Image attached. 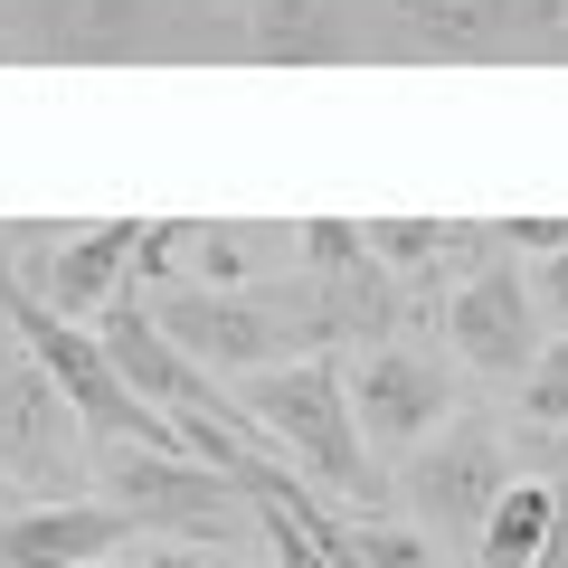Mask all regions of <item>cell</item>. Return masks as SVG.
Instances as JSON below:
<instances>
[{
    "mask_svg": "<svg viewBox=\"0 0 568 568\" xmlns=\"http://www.w3.org/2000/svg\"><path fill=\"white\" fill-rule=\"evenodd\" d=\"M351 417H361L369 465H379V455H388V465H407V455L455 417V361L436 342H417V332L369 342L361 369H351Z\"/></svg>",
    "mask_w": 568,
    "mask_h": 568,
    "instance_id": "ba28073f",
    "label": "cell"
},
{
    "mask_svg": "<svg viewBox=\"0 0 568 568\" xmlns=\"http://www.w3.org/2000/svg\"><path fill=\"white\" fill-rule=\"evenodd\" d=\"M379 58H426V67H484V58H530L568 39V0H361Z\"/></svg>",
    "mask_w": 568,
    "mask_h": 568,
    "instance_id": "3957f363",
    "label": "cell"
},
{
    "mask_svg": "<svg viewBox=\"0 0 568 568\" xmlns=\"http://www.w3.org/2000/svg\"><path fill=\"white\" fill-rule=\"evenodd\" d=\"M133 530L142 521L123 503H85V493H67V503H20V511H0V568H95V559H114Z\"/></svg>",
    "mask_w": 568,
    "mask_h": 568,
    "instance_id": "8fae6325",
    "label": "cell"
},
{
    "mask_svg": "<svg viewBox=\"0 0 568 568\" xmlns=\"http://www.w3.org/2000/svg\"><path fill=\"white\" fill-rule=\"evenodd\" d=\"M237 48L265 67H342L361 58L351 0H237Z\"/></svg>",
    "mask_w": 568,
    "mask_h": 568,
    "instance_id": "7c38bea8",
    "label": "cell"
},
{
    "mask_svg": "<svg viewBox=\"0 0 568 568\" xmlns=\"http://www.w3.org/2000/svg\"><path fill=\"white\" fill-rule=\"evenodd\" d=\"M369 256L398 275V294L417 304V294H436V275H465L474 256H484V219H361Z\"/></svg>",
    "mask_w": 568,
    "mask_h": 568,
    "instance_id": "4fadbf2b",
    "label": "cell"
},
{
    "mask_svg": "<svg viewBox=\"0 0 568 568\" xmlns=\"http://www.w3.org/2000/svg\"><path fill=\"white\" fill-rule=\"evenodd\" d=\"M521 417H530V436H559L568 426V332L521 369Z\"/></svg>",
    "mask_w": 568,
    "mask_h": 568,
    "instance_id": "e0dca14e",
    "label": "cell"
},
{
    "mask_svg": "<svg viewBox=\"0 0 568 568\" xmlns=\"http://www.w3.org/2000/svg\"><path fill=\"white\" fill-rule=\"evenodd\" d=\"M342 549H351L361 568H436V549H426V530L369 521V511H351V521H342Z\"/></svg>",
    "mask_w": 568,
    "mask_h": 568,
    "instance_id": "2e32d148",
    "label": "cell"
},
{
    "mask_svg": "<svg viewBox=\"0 0 568 568\" xmlns=\"http://www.w3.org/2000/svg\"><path fill=\"white\" fill-rule=\"evenodd\" d=\"M237 417H246V436H275L304 474H323V484L351 493V503H379L388 493L379 465H369V446H361V417H351V379L332 361L256 369V379L237 388Z\"/></svg>",
    "mask_w": 568,
    "mask_h": 568,
    "instance_id": "7a4b0ae2",
    "label": "cell"
},
{
    "mask_svg": "<svg viewBox=\"0 0 568 568\" xmlns=\"http://www.w3.org/2000/svg\"><path fill=\"white\" fill-rule=\"evenodd\" d=\"M190 237H200V219H142V246H133V284H142V294L181 284V256H190Z\"/></svg>",
    "mask_w": 568,
    "mask_h": 568,
    "instance_id": "ac0fdd59",
    "label": "cell"
},
{
    "mask_svg": "<svg viewBox=\"0 0 568 568\" xmlns=\"http://www.w3.org/2000/svg\"><path fill=\"white\" fill-rule=\"evenodd\" d=\"M95 455H104V493L162 540H237L256 511V493L200 455H152V446H95Z\"/></svg>",
    "mask_w": 568,
    "mask_h": 568,
    "instance_id": "8992f818",
    "label": "cell"
},
{
    "mask_svg": "<svg viewBox=\"0 0 568 568\" xmlns=\"http://www.w3.org/2000/svg\"><path fill=\"white\" fill-rule=\"evenodd\" d=\"M181 20H219V10H237V0H171Z\"/></svg>",
    "mask_w": 568,
    "mask_h": 568,
    "instance_id": "7402d4cb",
    "label": "cell"
},
{
    "mask_svg": "<svg viewBox=\"0 0 568 568\" xmlns=\"http://www.w3.org/2000/svg\"><path fill=\"white\" fill-rule=\"evenodd\" d=\"M95 568H104V559H95Z\"/></svg>",
    "mask_w": 568,
    "mask_h": 568,
    "instance_id": "cb8c5ba5",
    "label": "cell"
},
{
    "mask_svg": "<svg viewBox=\"0 0 568 568\" xmlns=\"http://www.w3.org/2000/svg\"><path fill=\"white\" fill-rule=\"evenodd\" d=\"M190 256H200V284H275L294 275V227H246V219H200V237H190Z\"/></svg>",
    "mask_w": 568,
    "mask_h": 568,
    "instance_id": "5bb4252c",
    "label": "cell"
},
{
    "mask_svg": "<svg viewBox=\"0 0 568 568\" xmlns=\"http://www.w3.org/2000/svg\"><path fill=\"white\" fill-rule=\"evenodd\" d=\"M10 48L48 67H152L190 48V20L171 0H29L10 20Z\"/></svg>",
    "mask_w": 568,
    "mask_h": 568,
    "instance_id": "277c9868",
    "label": "cell"
},
{
    "mask_svg": "<svg viewBox=\"0 0 568 568\" xmlns=\"http://www.w3.org/2000/svg\"><path fill=\"white\" fill-rule=\"evenodd\" d=\"M446 342H455V369H474V379H521L549 351V313H540V294H530V265L503 256L493 237H484V256L446 284Z\"/></svg>",
    "mask_w": 568,
    "mask_h": 568,
    "instance_id": "52a82bcc",
    "label": "cell"
},
{
    "mask_svg": "<svg viewBox=\"0 0 568 568\" xmlns=\"http://www.w3.org/2000/svg\"><path fill=\"white\" fill-rule=\"evenodd\" d=\"M10 503H20V493H10V474H0V511H10Z\"/></svg>",
    "mask_w": 568,
    "mask_h": 568,
    "instance_id": "603a6c76",
    "label": "cell"
},
{
    "mask_svg": "<svg viewBox=\"0 0 568 568\" xmlns=\"http://www.w3.org/2000/svg\"><path fill=\"white\" fill-rule=\"evenodd\" d=\"M530 568H568V474L549 484V540H540V559Z\"/></svg>",
    "mask_w": 568,
    "mask_h": 568,
    "instance_id": "44dd1931",
    "label": "cell"
},
{
    "mask_svg": "<svg viewBox=\"0 0 568 568\" xmlns=\"http://www.w3.org/2000/svg\"><path fill=\"white\" fill-rule=\"evenodd\" d=\"M133 246H142V219H104V227H77V237H58V246H29V265H10V275H20L48 313L95 323L123 284H133Z\"/></svg>",
    "mask_w": 568,
    "mask_h": 568,
    "instance_id": "30bf717a",
    "label": "cell"
},
{
    "mask_svg": "<svg viewBox=\"0 0 568 568\" xmlns=\"http://www.w3.org/2000/svg\"><path fill=\"white\" fill-rule=\"evenodd\" d=\"M152 323H162L200 369H227V379L313 361V351L332 342V332H323V304H313L304 275L237 284V294H227V284H162V294H152Z\"/></svg>",
    "mask_w": 568,
    "mask_h": 568,
    "instance_id": "6da1fadb",
    "label": "cell"
},
{
    "mask_svg": "<svg viewBox=\"0 0 568 568\" xmlns=\"http://www.w3.org/2000/svg\"><path fill=\"white\" fill-rule=\"evenodd\" d=\"M398 493H407V511H417L436 540L474 549V540H484V521H493V503L511 493V436L493 417H446L417 455H407Z\"/></svg>",
    "mask_w": 568,
    "mask_h": 568,
    "instance_id": "5b68a950",
    "label": "cell"
},
{
    "mask_svg": "<svg viewBox=\"0 0 568 568\" xmlns=\"http://www.w3.org/2000/svg\"><path fill=\"white\" fill-rule=\"evenodd\" d=\"M530 294H540V313H549V323L568 332V246H559V256H540V265H530Z\"/></svg>",
    "mask_w": 568,
    "mask_h": 568,
    "instance_id": "ffe728a7",
    "label": "cell"
},
{
    "mask_svg": "<svg viewBox=\"0 0 568 568\" xmlns=\"http://www.w3.org/2000/svg\"><path fill=\"white\" fill-rule=\"evenodd\" d=\"M0 474H29V484L58 493V503L85 484L77 407L58 398V379L29 361V342H20L10 323H0Z\"/></svg>",
    "mask_w": 568,
    "mask_h": 568,
    "instance_id": "9c48e42d",
    "label": "cell"
},
{
    "mask_svg": "<svg viewBox=\"0 0 568 568\" xmlns=\"http://www.w3.org/2000/svg\"><path fill=\"white\" fill-rule=\"evenodd\" d=\"M549 540V484H511L503 503H493L484 540H474V568H530Z\"/></svg>",
    "mask_w": 568,
    "mask_h": 568,
    "instance_id": "9a60e30c",
    "label": "cell"
},
{
    "mask_svg": "<svg viewBox=\"0 0 568 568\" xmlns=\"http://www.w3.org/2000/svg\"><path fill=\"white\" fill-rule=\"evenodd\" d=\"M484 237L503 246V256L540 265V256H559V246H568V219H484Z\"/></svg>",
    "mask_w": 568,
    "mask_h": 568,
    "instance_id": "d6986e66",
    "label": "cell"
}]
</instances>
